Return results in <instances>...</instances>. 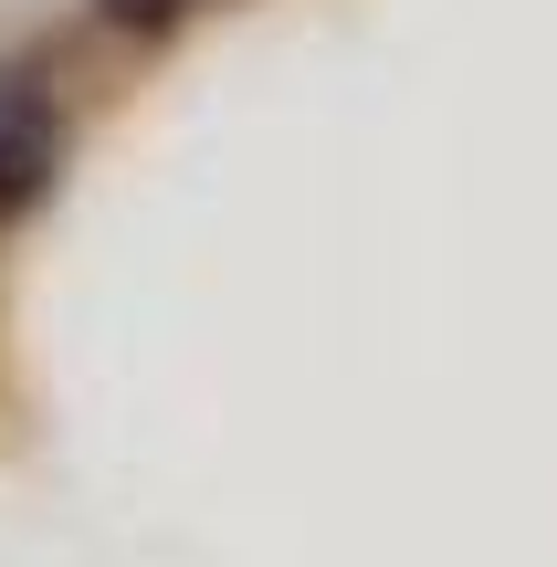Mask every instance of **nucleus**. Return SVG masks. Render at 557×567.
I'll return each mask as SVG.
<instances>
[{"label": "nucleus", "mask_w": 557, "mask_h": 567, "mask_svg": "<svg viewBox=\"0 0 557 567\" xmlns=\"http://www.w3.org/2000/svg\"><path fill=\"white\" fill-rule=\"evenodd\" d=\"M74 158V105L53 63H0V231H21L63 189Z\"/></svg>", "instance_id": "obj_1"}, {"label": "nucleus", "mask_w": 557, "mask_h": 567, "mask_svg": "<svg viewBox=\"0 0 557 567\" xmlns=\"http://www.w3.org/2000/svg\"><path fill=\"white\" fill-rule=\"evenodd\" d=\"M189 11H200V0H84V21H95L105 42H126V53H168V42L189 32Z\"/></svg>", "instance_id": "obj_2"}]
</instances>
